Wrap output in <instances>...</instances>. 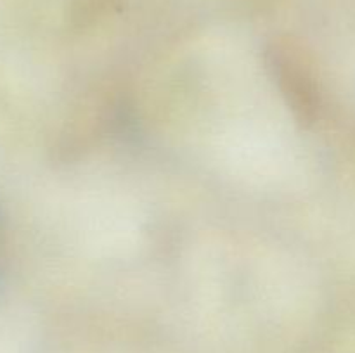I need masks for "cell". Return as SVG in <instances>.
<instances>
[{
    "label": "cell",
    "instance_id": "6da1fadb",
    "mask_svg": "<svg viewBox=\"0 0 355 353\" xmlns=\"http://www.w3.org/2000/svg\"><path fill=\"white\" fill-rule=\"evenodd\" d=\"M267 62L295 116L302 123H312L321 102L312 69L300 48L288 42H277L267 52Z\"/></svg>",
    "mask_w": 355,
    "mask_h": 353
}]
</instances>
